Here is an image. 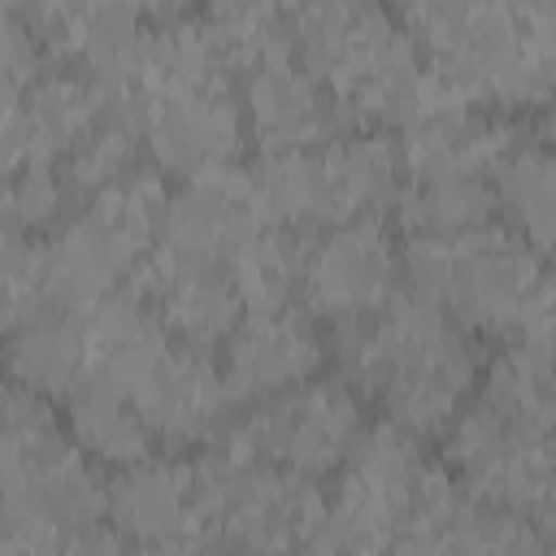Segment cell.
I'll return each instance as SVG.
<instances>
[{
    "mask_svg": "<svg viewBox=\"0 0 556 556\" xmlns=\"http://www.w3.org/2000/svg\"><path fill=\"white\" fill-rule=\"evenodd\" d=\"M334 326V356L352 391L382 404L408 434H443L469 400L478 356L456 321L421 291H391L382 308Z\"/></svg>",
    "mask_w": 556,
    "mask_h": 556,
    "instance_id": "6da1fadb",
    "label": "cell"
},
{
    "mask_svg": "<svg viewBox=\"0 0 556 556\" xmlns=\"http://www.w3.org/2000/svg\"><path fill=\"white\" fill-rule=\"evenodd\" d=\"M404 269L413 291L430 295L465 330L552 343L547 265L517 230L486 222L447 239L408 235Z\"/></svg>",
    "mask_w": 556,
    "mask_h": 556,
    "instance_id": "7a4b0ae2",
    "label": "cell"
},
{
    "mask_svg": "<svg viewBox=\"0 0 556 556\" xmlns=\"http://www.w3.org/2000/svg\"><path fill=\"white\" fill-rule=\"evenodd\" d=\"M169 187L161 169H130L113 187L96 191L48 243L43 287L48 308L83 313L126 282V274L152 252Z\"/></svg>",
    "mask_w": 556,
    "mask_h": 556,
    "instance_id": "3957f363",
    "label": "cell"
},
{
    "mask_svg": "<svg viewBox=\"0 0 556 556\" xmlns=\"http://www.w3.org/2000/svg\"><path fill=\"white\" fill-rule=\"evenodd\" d=\"M361 434V400L348 382H295L265 395L239 421L222 430L217 452L230 460L278 465L304 478H326L343 465L348 447Z\"/></svg>",
    "mask_w": 556,
    "mask_h": 556,
    "instance_id": "277c9868",
    "label": "cell"
},
{
    "mask_svg": "<svg viewBox=\"0 0 556 556\" xmlns=\"http://www.w3.org/2000/svg\"><path fill=\"white\" fill-rule=\"evenodd\" d=\"M443 465L456 482L495 508L534 517L547 526L552 517V430L521 426L491 408L482 395L443 430Z\"/></svg>",
    "mask_w": 556,
    "mask_h": 556,
    "instance_id": "5b68a950",
    "label": "cell"
},
{
    "mask_svg": "<svg viewBox=\"0 0 556 556\" xmlns=\"http://www.w3.org/2000/svg\"><path fill=\"white\" fill-rule=\"evenodd\" d=\"M421 465L426 456L417 447V434L400 430L395 421H378L369 430L361 426L356 443L339 465V486L334 495H326V526L313 547H395Z\"/></svg>",
    "mask_w": 556,
    "mask_h": 556,
    "instance_id": "8992f818",
    "label": "cell"
},
{
    "mask_svg": "<svg viewBox=\"0 0 556 556\" xmlns=\"http://www.w3.org/2000/svg\"><path fill=\"white\" fill-rule=\"evenodd\" d=\"M261 226L248 169L222 165L195 178H182L178 191L165 200V217L156 230V243L148 252V265L156 274L178 269H226L235 248Z\"/></svg>",
    "mask_w": 556,
    "mask_h": 556,
    "instance_id": "52a82bcc",
    "label": "cell"
},
{
    "mask_svg": "<svg viewBox=\"0 0 556 556\" xmlns=\"http://www.w3.org/2000/svg\"><path fill=\"white\" fill-rule=\"evenodd\" d=\"M135 126V135L148 143L156 169L195 178L222 165H235L243 152V104L235 100L230 83L182 91V96H156L135 100L126 113H117Z\"/></svg>",
    "mask_w": 556,
    "mask_h": 556,
    "instance_id": "ba28073f",
    "label": "cell"
},
{
    "mask_svg": "<svg viewBox=\"0 0 556 556\" xmlns=\"http://www.w3.org/2000/svg\"><path fill=\"white\" fill-rule=\"evenodd\" d=\"M395 274L400 256L382 217H352L343 226H330L317 243H308L300 291L317 317L348 321L382 308L395 291Z\"/></svg>",
    "mask_w": 556,
    "mask_h": 556,
    "instance_id": "9c48e42d",
    "label": "cell"
},
{
    "mask_svg": "<svg viewBox=\"0 0 556 556\" xmlns=\"http://www.w3.org/2000/svg\"><path fill=\"white\" fill-rule=\"evenodd\" d=\"M109 526L135 547H208L195 517V460L139 456L109 478Z\"/></svg>",
    "mask_w": 556,
    "mask_h": 556,
    "instance_id": "30bf717a",
    "label": "cell"
},
{
    "mask_svg": "<svg viewBox=\"0 0 556 556\" xmlns=\"http://www.w3.org/2000/svg\"><path fill=\"white\" fill-rule=\"evenodd\" d=\"M222 382L230 400H265L274 391H287L304 378H313L326 361V343L317 326L287 308H243L235 330L222 339Z\"/></svg>",
    "mask_w": 556,
    "mask_h": 556,
    "instance_id": "8fae6325",
    "label": "cell"
},
{
    "mask_svg": "<svg viewBox=\"0 0 556 556\" xmlns=\"http://www.w3.org/2000/svg\"><path fill=\"white\" fill-rule=\"evenodd\" d=\"M130 400H135L152 443H165V447H191V443L208 439L222 421V408L230 404L213 356L204 348H191L178 339L139 378Z\"/></svg>",
    "mask_w": 556,
    "mask_h": 556,
    "instance_id": "7c38bea8",
    "label": "cell"
},
{
    "mask_svg": "<svg viewBox=\"0 0 556 556\" xmlns=\"http://www.w3.org/2000/svg\"><path fill=\"white\" fill-rule=\"evenodd\" d=\"M400 195V148L374 130H339L313 148V230L378 217Z\"/></svg>",
    "mask_w": 556,
    "mask_h": 556,
    "instance_id": "4fadbf2b",
    "label": "cell"
},
{
    "mask_svg": "<svg viewBox=\"0 0 556 556\" xmlns=\"http://www.w3.org/2000/svg\"><path fill=\"white\" fill-rule=\"evenodd\" d=\"M243 126L265 152L317 148L339 135L330 91L300 65L274 61L243 78Z\"/></svg>",
    "mask_w": 556,
    "mask_h": 556,
    "instance_id": "5bb4252c",
    "label": "cell"
},
{
    "mask_svg": "<svg viewBox=\"0 0 556 556\" xmlns=\"http://www.w3.org/2000/svg\"><path fill=\"white\" fill-rule=\"evenodd\" d=\"M521 139L495 113L465 109H430L404 122L400 165L408 178H439V174H491V165Z\"/></svg>",
    "mask_w": 556,
    "mask_h": 556,
    "instance_id": "9a60e30c",
    "label": "cell"
},
{
    "mask_svg": "<svg viewBox=\"0 0 556 556\" xmlns=\"http://www.w3.org/2000/svg\"><path fill=\"white\" fill-rule=\"evenodd\" d=\"M0 356H4V374L17 387H30L48 400H65L87 378V339L78 313L43 308L0 343Z\"/></svg>",
    "mask_w": 556,
    "mask_h": 556,
    "instance_id": "2e32d148",
    "label": "cell"
},
{
    "mask_svg": "<svg viewBox=\"0 0 556 556\" xmlns=\"http://www.w3.org/2000/svg\"><path fill=\"white\" fill-rule=\"evenodd\" d=\"M22 109L39 161H61L78 139H87L104 117L109 100L87 74L43 70L22 83Z\"/></svg>",
    "mask_w": 556,
    "mask_h": 556,
    "instance_id": "e0dca14e",
    "label": "cell"
},
{
    "mask_svg": "<svg viewBox=\"0 0 556 556\" xmlns=\"http://www.w3.org/2000/svg\"><path fill=\"white\" fill-rule=\"evenodd\" d=\"M65 426H70L74 447H83L96 465L122 469L152 452V434L135 408V400L91 374L65 395Z\"/></svg>",
    "mask_w": 556,
    "mask_h": 556,
    "instance_id": "ac0fdd59",
    "label": "cell"
},
{
    "mask_svg": "<svg viewBox=\"0 0 556 556\" xmlns=\"http://www.w3.org/2000/svg\"><path fill=\"white\" fill-rule=\"evenodd\" d=\"M9 491H22L48 521H56L65 530V552H70L78 530H87L96 521H109V482L100 478L96 460L74 443H65L61 452L43 456Z\"/></svg>",
    "mask_w": 556,
    "mask_h": 556,
    "instance_id": "d6986e66",
    "label": "cell"
},
{
    "mask_svg": "<svg viewBox=\"0 0 556 556\" xmlns=\"http://www.w3.org/2000/svg\"><path fill=\"white\" fill-rule=\"evenodd\" d=\"M552 152L539 139H517L491 165V195L504 208L508 230H517L539 256L552 248Z\"/></svg>",
    "mask_w": 556,
    "mask_h": 556,
    "instance_id": "ffe728a7",
    "label": "cell"
},
{
    "mask_svg": "<svg viewBox=\"0 0 556 556\" xmlns=\"http://www.w3.org/2000/svg\"><path fill=\"white\" fill-rule=\"evenodd\" d=\"M400 226L408 235H465L486 222H495V195L486 174H439V178H408V187L395 195Z\"/></svg>",
    "mask_w": 556,
    "mask_h": 556,
    "instance_id": "44dd1931",
    "label": "cell"
},
{
    "mask_svg": "<svg viewBox=\"0 0 556 556\" xmlns=\"http://www.w3.org/2000/svg\"><path fill=\"white\" fill-rule=\"evenodd\" d=\"M200 26L226 70L252 74L261 65L291 61V30L278 0H208Z\"/></svg>",
    "mask_w": 556,
    "mask_h": 556,
    "instance_id": "7402d4cb",
    "label": "cell"
},
{
    "mask_svg": "<svg viewBox=\"0 0 556 556\" xmlns=\"http://www.w3.org/2000/svg\"><path fill=\"white\" fill-rule=\"evenodd\" d=\"M308 230L291 226H256L235 256L226 261V278L235 282L243 308H287L291 291L300 287Z\"/></svg>",
    "mask_w": 556,
    "mask_h": 556,
    "instance_id": "603a6c76",
    "label": "cell"
},
{
    "mask_svg": "<svg viewBox=\"0 0 556 556\" xmlns=\"http://www.w3.org/2000/svg\"><path fill=\"white\" fill-rule=\"evenodd\" d=\"M478 395L491 408H500L504 417L521 421V426L552 430L556 404H552V356H547V343L508 339V348L491 361L486 382H482Z\"/></svg>",
    "mask_w": 556,
    "mask_h": 556,
    "instance_id": "cb8c5ba5",
    "label": "cell"
},
{
    "mask_svg": "<svg viewBox=\"0 0 556 556\" xmlns=\"http://www.w3.org/2000/svg\"><path fill=\"white\" fill-rule=\"evenodd\" d=\"M135 126L117 113H109L87 139H78L65 156H61V187L70 204H87L96 191L113 187L117 178H126L139 161V143H135Z\"/></svg>",
    "mask_w": 556,
    "mask_h": 556,
    "instance_id": "d4e9b609",
    "label": "cell"
},
{
    "mask_svg": "<svg viewBox=\"0 0 556 556\" xmlns=\"http://www.w3.org/2000/svg\"><path fill=\"white\" fill-rule=\"evenodd\" d=\"M43 308V243H30L17 230H0V343Z\"/></svg>",
    "mask_w": 556,
    "mask_h": 556,
    "instance_id": "484cf974",
    "label": "cell"
}]
</instances>
